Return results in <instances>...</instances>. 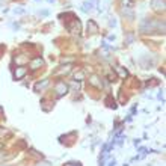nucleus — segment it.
Segmentation results:
<instances>
[{"mask_svg":"<svg viewBox=\"0 0 166 166\" xmlns=\"http://www.w3.org/2000/svg\"><path fill=\"white\" fill-rule=\"evenodd\" d=\"M67 91H68V86H67L65 83L60 82V83H58V85H56V92H58V95H63Z\"/></svg>","mask_w":166,"mask_h":166,"instance_id":"f257e3e1","label":"nucleus"},{"mask_svg":"<svg viewBox=\"0 0 166 166\" xmlns=\"http://www.w3.org/2000/svg\"><path fill=\"white\" fill-rule=\"evenodd\" d=\"M24 74H26V70H24V68H18V70L15 71V79H21Z\"/></svg>","mask_w":166,"mask_h":166,"instance_id":"f03ea898","label":"nucleus"},{"mask_svg":"<svg viewBox=\"0 0 166 166\" xmlns=\"http://www.w3.org/2000/svg\"><path fill=\"white\" fill-rule=\"evenodd\" d=\"M47 85H48V80H44V82H42V83H38V85H36V86H35V89H36V91H39V89H42V88H46Z\"/></svg>","mask_w":166,"mask_h":166,"instance_id":"7ed1b4c3","label":"nucleus"},{"mask_svg":"<svg viewBox=\"0 0 166 166\" xmlns=\"http://www.w3.org/2000/svg\"><path fill=\"white\" fill-rule=\"evenodd\" d=\"M39 65H42V60L41 59H36L33 63H32V68H36V67H39Z\"/></svg>","mask_w":166,"mask_h":166,"instance_id":"20e7f679","label":"nucleus"}]
</instances>
